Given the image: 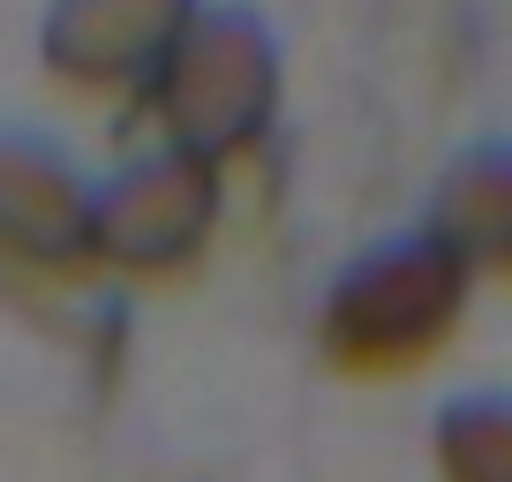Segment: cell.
I'll return each instance as SVG.
<instances>
[{"label": "cell", "mask_w": 512, "mask_h": 482, "mask_svg": "<svg viewBox=\"0 0 512 482\" xmlns=\"http://www.w3.org/2000/svg\"><path fill=\"white\" fill-rule=\"evenodd\" d=\"M467 264L452 249H437L430 234L392 241L377 257H362L332 294H324L317 317V347L339 377H362V385H384V377H415L422 362L452 347L467 317Z\"/></svg>", "instance_id": "6da1fadb"}, {"label": "cell", "mask_w": 512, "mask_h": 482, "mask_svg": "<svg viewBox=\"0 0 512 482\" xmlns=\"http://www.w3.org/2000/svg\"><path fill=\"white\" fill-rule=\"evenodd\" d=\"M151 129L166 136L174 159L196 166H234L272 136L279 113V46L256 16H196L189 38L174 46V61L159 68V83L144 91Z\"/></svg>", "instance_id": "7a4b0ae2"}, {"label": "cell", "mask_w": 512, "mask_h": 482, "mask_svg": "<svg viewBox=\"0 0 512 482\" xmlns=\"http://www.w3.org/2000/svg\"><path fill=\"white\" fill-rule=\"evenodd\" d=\"M219 234V174L196 159H136L91 189V272L121 279H174Z\"/></svg>", "instance_id": "3957f363"}, {"label": "cell", "mask_w": 512, "mask_h": 482, "mask_svg": "<svg viewBox=\"0 0 512 482\" xmlns=\"http://www.w3.org/2000/svg\"><path fill=\"white\" fill-rule=\"evenodd\" d=\"M204 16L196 0H53L38 53L76 98H136L159 83L189 23Z\"/></svg>", "instance_id": "277c9868"}, {"label": "cell", "mask_w": 512, "mask_h": 482, "mask_svg": "<svg viewBox=\"0 0 512 482\" xmlns=\"http://www.w3.org/2000/svg\"><path fill=\"white\" fill-rule=\"evenodd\" d=\"M0 257L46 287L91 279V189L31 136H0Z\"/></svg>", "instance_id": "5b68a950"}, {"label": "cell", "mask_w": 512, "mask_h": 482, "mask_svg": "<svg viewBox=\"0 0 512 482\" xmlns=\"http://www.w3.org/2000/svg\"><path fill=\"white\" fill-rule=\"evenodd\" d=\"M430 241L452 249L467 272H512V151L452 166V181L437 189Z\"/></svg>", "instance_id": "8992f818"}, {"label": "cell", "mask_w": 512, "mask_h": 482, "mask_svg": "<svg viewBox=\"0 0 512 482\" xmlns=\"http://www.w3.org/2000/svg\"><path fill=\"white\" fill-rule=\"evenodd\" d=\"M437 482H512V400H460L437 422Z\"/></svg>", "instance_id": "52a82bcc"}]
</instances>
